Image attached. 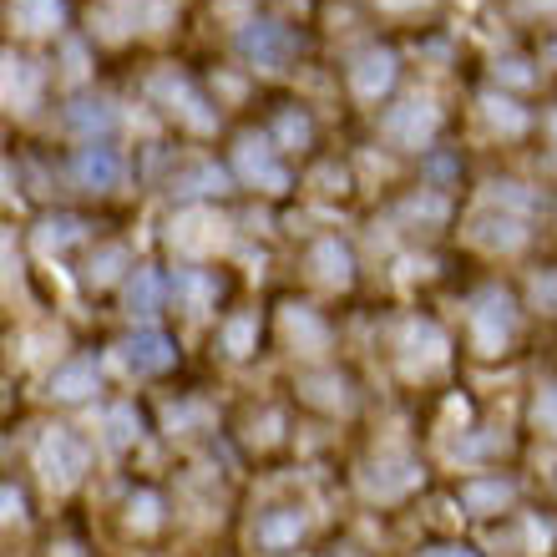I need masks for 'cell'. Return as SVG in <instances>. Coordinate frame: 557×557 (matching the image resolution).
<instances>
[{
	"instance_id": "obj_26",
	"label": "cell",
	"mask_w": 557,
	"mask_h": 557,
	"mask_svg": "<svg viewBox=\"0 0 557 557\" xmlns=\"http://www.w3.org/2000/svg\"><path fill=\"white\" fill-rule=\"evenodd\" d=\"M421 557H471L466 547H431V552H421Z\"/></svg>"
},
{
	"instance_id": "obj_2",
	"label": "cell",
	"mask_w": 557,
	"mask_h": 557,
	"mask_svg": "<svg viewBox=\"0 0 557 557\" xmlns=\"http://www.w3.org/2000/svg\"><path fill=\"white\" fill-rule=\"evenodd\" d=\"M238 46H244V56H249L254 66L279 71V66L289 61V51H294V36H289L284 26H274V21H254L244 36H238Z\"/></svg>"
},
{
	"instance_id": "obj_5",
	"label": "cell",
	"mask_w": 557,
	"mask_h": 557,
	"mask_svg": "<svg viewBox=\"0 0 557 557\" xmlns=\"http://www.w3.org/2000/svg\"><path fill=\"white\" fill-rule=\"evenodd\" d=\"M385 132H390V142H401V147H421L436 132V112L426 102H406V107H395L385 117Z\"/></svg>"
},
{
	"instance_id": "obj_18",
	"label": "cell",
	"mask_w": 557,
	"mask_h": 557,
	"mask_svg": "<svg viewBox=\"0 0 557 557\" xmlns=\"http://www.w3.org/2000/svg\"><path fill=\"white\" fill-rule=\"evenodd\" d=\"M76 233H82V223H76V218H51V223L41 228V244H46V249H66Z\"/></svg>"
},
{
	"instance_id": "obj_14",
	"label": "cell",
	"mask_w": 557,
	"mask_h": 557,
	"mask_svg": "<svg viewBox=\"0 0 557 557\" xmlns=\"http://www.w3.org/2000/svg\"><path fill=\"white\" fill-rule=\"evenodd\" d=\"M31 92H36L31 66H26V61H16V56H6V97H11L16 107H26V102H31Z\"/></svg>"
},
{
	"instance_id": "obj_19",
	"label": "cell",
	"mask_w": 557,
	"mask_h": 557,
	"mask_svg": "<svg viewBox=\"0 0 557 557\" xmlns=\"http://www.w3.org/2000/svg\"><path fill=\"white\" fill-rule=\"evenodd\" d=\"M132 436H137V416H132V411H122V406H117V411H112V416H107V441H112V446H127V441H132Z\"/></svg>"
},
{
	"instance_id": "obj_10",
	"label": "cell",
	"mask_w": 557,
	"mask_h": 557,
	"mask_svg": "<svg viewBox=\"0 0 557 557\" xmlns=\"http://www.w3.org/2000/svg\"><path fill=\"white\" fill-rule=\"evenodd\" d=\"M51 390L61 395V401H82L87 390H97V370H92L87 360H71V365H61V370L51 375Z\"/></svg>"
},
{
	"instance_id": "obj_29",
	"label": "cell",
	"mask_w": 557,
	"mask_h": 557,
	"mask_svg": "<svg viewBox=\"0 0 557 557\" xmlns=\"http://www.w3.org/2000/svg\"><path fill=\"white\" fill-rule=\"evenodd\" d=\"M552 132H557V117H552Z\"/></svg>"
},
{
	"instance_id": "obj_27",
	"label": "cell",
	"mask_w": 557,
	"mask_h": 557,
	"mask_svg": "<svg viewBox=\"0 0 557 557\" xmlns=\"http://www.w3.org/2000/svg\"><path fill=\"white\" fill-rule=\"evenodd\" d=\"M380 6H390V11H406V6H421V0H380Z\"/></svg>"
},
{
	"instance_id": "obj_25",
	"label": "cell",
	"mask_w": 557,
	"mask_h": 557,
	"mask_svg": "<svg viewBox=\"0 0 557 557\" xmlns=\"http://www.w3.org/2000/svg\"><path fill=\"white\" fill-rule=\"evenodd\" d=\"M228 345H233V355H249V320L228 325Z\"/></svg>"
},
{
	"instance_id": "obj_22",
	"label": "cell",
	"mask_w": 557,
	"mask_h": 557,
	"mask_svg": "<svg viewBox=\"0 0 557 557\" xmlns=\"http://www.w3.org/2000/svg\"><path fill=\"white\" fill-rule=\"evenodd\" d=\"M532 299H537L542 309H557V269H552V274H537V279H532Z\"/></svg>"
},
{
	"instance_id": "obj_24",
	"label": "cell",
	"mask_w": 557,
	"mask_h": 557,
	"mask_svg": "<svg viewBox=\"0 0 557 557\" xmlns=\"http://www.w3.org/2000/svg\"><path fill=\"white\" fill-rule=\"evenodd\" d=\"M537 421H542L547 431H557V390H547L542 401H537Z\"/></svg>"
},
{
	"instance_id": "obj_23",
	"label": "cell",
	"mask_w": 557,
	"mask_h": 557,
	"mask_svg": "<svg viewBox=\"0 0 557 557\" xmlns=\"http://www.w3.org/2000/svg\"><path fill=\"white\" fill-rule=\"evenodd\" d=\"M279 137H284V142H304V137H309V122L294 117V112H284V117H279Z\"/></svg>"
},
{
	"instance_id": "obj_3",
	"label": "cell",
	"mask_w": 557,
	"mask_h": 557,
	"mask_svg": "<svg viewBox=\"0 0 557 557\" xmlns=\"http://www.w3.org/2000/svg\"><path fill=\"white\" fill-rule=\"evenodd\" d=\"M471 325H476V340H482L487 350L492 345H502L512 330H517V314H512V299L507 294H482V299H476V309H471Z\"/></svg>"
},
{
	"instance_id": "obj_17",
	"label": "cell",
	"mask_w": 557,
	"mask_h": 557,
	"mask_svg": "<svg viewBox=\"0 0 557 557\" xmlns=\"http://www.w3.org/2000/svg\"><path fill=\"white\" fill-rule=\"evenodd\" d=\"M304 532V517L299 512H289V517H264L259 522V537L264 542H289V537H299Z\"/></svg>"
},
{
	"instance_id": "obj_7",
	"label": "cell",
	"mask_w": 557,
	"mask_h": 557,
	"mask_svg": "<svg viewBox=\"0 0 557 557\" xmlns=\"http://www.w3.org/2000/svg\"><path fill=\"white\" fill-rule=\"evenodd\" d=\"M390 76H395L390 51H365V56L350 66V87H355L360 97H380V92L390 87Z\"/></svg>"
},
{
	"instance_id": "obj_15",
	"label": "cell",
	"mask_w": 557,
	"mask_h": 557,
	"mask_svg": "<svg viewBox=\"0 0 557 557\" xmlns=\"http://www.w3.org/2000/svg\"><path fill=\"white\" fill-rule=\"evenodd\" d=\"M157 294H163V284H157V274L137 269V279H132V289H127L132 309H137V314H157Z\"/></svg>"
},
{
	"instance_id": "obj_4",
	"label": "cell",
	"mask_w": 557,
	"mask_h": 557,
	"mask_svg": "<svg viewBox=\"0 0 557 557\" xmlns=\"http://www.w3.org/2000/svg\"><path fill=\"white\" fill-rule=\"evenodd\" d=\"M122 365L137 370V375L168 370V365H173V340H168V335H157V330H142V335L122 340Z\"/></svg>"
},
{
	"instance_id": "obj_21",
	"label": "cell",
	"mask_w": 557,
	"mask_h": 557,
	"mask_svg": "<svg viewBox=\"0 0 557 557\" xmlns=\"http://www.w3.org/2000/svg\"><path fill=\"white\" fill-rule=\"evenodd\" d=\"M487 117H492L497 127H507V132H522V112H517L512 102H497V97H492V102H487Z\"/></svg>"
},
{
	"instance_id": "obj_13",
	"label": "cell",
	"mask_w": 557,
	"mask_h": 557,
	"mask_svg": "<svg viewBox=\"0 0 557 557\" xmlns=\"http://www.w3.org/2000/svg\"><path fill=\"white\" fill-rule=\"evenodd\" d=\"M411 482H416V476H411V466H406V461H395V466H375V476H370V487H375L380 497L406 492Z\"/></svg>"
},
{
	"instance_id": "obj_9",
	"label": "cell",
	"mask_w": 557,
	"mask_h": 557,
	"mask_svg": "<svg viewBox=\"0 0 557 557\" xmlns=\"http://www.w3.org/2000/svg\"><path fill=\"white\" fill-rule=\"evenodd\" d=\"M11 21L21 31H51L61 26V0H11Z\"/></svg>"
},
{
	"instance_id": "obj_16",
	"label": "cell",
	"mask_w": 557,
	"mask_h": 557,
	"mask_svg": "<svg viewBox=\"0 0 557 557\" xmlns=\"http://www.w3.org/2000/svg\"><path fill=\"white\" fill-rule=\"evenodd\" d=\"M314 269H320V279H345L350 274V254L340 244H320V249H314Z\"/></svg>"
},
{
	"instance_id": "obj_8",
	"label": "cell",
	"mask_w": 557,
	"mask_h": 557,
	"mask_svg": "<svg viewBox=\"0 0 557 557\" xmlns=\"http://www.w3.org/2000/svg\"><path fill=\"white\" fill-rule=\"evenodd\" d=\"M238 168H244L254 183H269V188H284V168L269 157V147L264 142H244L238 147Z\"/></svg>"
},
{
	"instance_id": "obj_6",
	"label": "cell",
	"mask_w": 557,
	"mask_h": 557,
	"mask_svg": "<svg viewBox=\"0 0 557 557\" xmlns=\"http://www.w3.org/2000/svg\"><path fill=\"white\" fill-rule=\"evenodd\" d=\"M71 173L82 178L87 188H117L122 183V157L112 147H82V152H76V163H71Z\"/></svg>"
},
{
	"instance_id": "obj_28",
	"label": "cell",
	"mask_w": 557,
	"mask_h": 557,
	"mask_svg": "<svg viewBox=\"0 0 557 557\" xmlns=\"http://www.w3.org/2000/svg\"><path fill=\"white\" fill-rule=\"evenodd\" d=\"M532 6H557V0H532Z\"/></svg>"
},
{
	"instance_id": "obj_12",
	"label": "cell",
	"mask_w": 557,
	"mask_h": 557,
	"mask_svg": "<svg viewBox=\"0 0 557 557\" xmlns=\"http://www.w3.org/2000/svg\"><path fill=\"white\" fill-rule=\"evenodd\" d=\"M66 122H71L76 132H102V127H112V107H107V102H76Z\"/></svg>"
},
{
	"instance_id": "obj_20",
	"label": "cell",
	"mask_w": 557,
	"mask_h": 557,
	"mask_svg": "<svg viewBox=\"0 0 557 557\" xmlns=\"http://www.w3.org/2000/svg\"><path fill=\"white\" fill-rule=\"evenodd\" d=\"M213 188H223V173L218 168H198V173H188L178 183V193H213Z\"/></svg>"
},
{
	"instance_id": "obj_1",
	"label": "cell",
	"mask_w": 557,
	"mask_h": 557,
	"mask_svg": "<svg viewBox=\"0 0 557 557\" xmlns=\"http://www.w3.org/2000/svg\"><path fill=\"white\" fill-rule=\"evenodd\" d=\"M41 471L51 476V482H76V476L87 471V446L76 441L71 431H51L46 441H41Z\"/></svg>"
},
{
	"instance_id": "obj_11",
	"label": "cell",
	"mask_w": 557,
	"mask_h": 557,
	"mask_svg": "<svg viewBox=\"0 0 557 557\" xmlns=\"http://www.w3.org/2000/svg\"><path fill=\"white\" fill-rule=\"evenodd\" d=\"M461 497H466V507H471V512H492V507L512 502V482H471Z\"/></svg>"
}]
</instances>
